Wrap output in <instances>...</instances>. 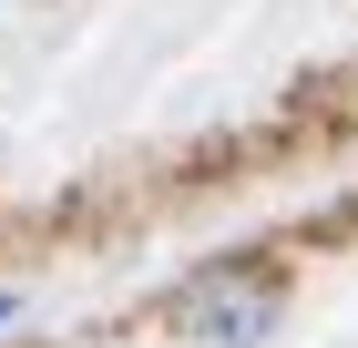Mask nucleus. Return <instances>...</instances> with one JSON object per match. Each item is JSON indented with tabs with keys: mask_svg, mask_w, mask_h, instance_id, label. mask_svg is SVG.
<instances>
[{
	"mask_svg": "<svg viewBox=\"0 0 358 348\" xmlns=\"http://www.w3.org/2000/svg\"><path fill=\"white\" fill-rule=\"evenodd\" d=\"M10 318H21V297H10V287H0V338H10Z\"/></svg>",
	"mask_w": 358,
	"mask_h": 348,
	"instance_id": "nucleus-2",
	"label": "nucleus"
},
{
	"mask_svg": "<svg viewBox=\"0 0 358 348\" xmlns=\"http://www.w3.org/2000/svg\"><path fill=\"white\" fill-rule=\"evenodd\" d=\"M174 318H185L194 338H215V348H256V338L276 328V277L215 267V277H194V287L174 297Z\"/></svg>",
	"mask_w": 358,
	"mask_h": 348,
	"instance_id": "nucleus-1",
	"label": "nucleus"
}]
</instances>
